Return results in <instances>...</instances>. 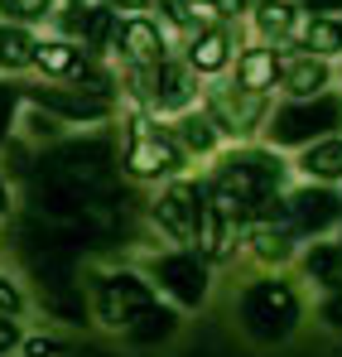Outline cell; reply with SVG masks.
I'll use <instances>...</instances> for the list:
<instances>
[{"mask_svg": "<svg viewBox=\"0 0 342 357\" xmlns=\"http://www.w3.org/2000/svg\"><path fill=\"white\" fill-rule=\"evenodd\" d=\"M285 160L275 150H231L217 165V174L208 183L212 198H222L227 208H236V218H261L265 208L280 203V183H285Z\"/></svg>", "mask_w": 342, "mask_h": 357, "instance_id": "cell-1", "label": "cell"}, {"mask_svg": "<svg viewBox=\"0 0 342 357\" xmlns=\"http://www.w3.org/2000/svg\"><path fill=\"white\" fill-rule=\"evenodd\" d=\"M338 126H342V97H333V92L309 97V102H285L275 116H265L270 150L275 145H313V140L333 135Z\"/></svg>", "mask_w": 342, "mask_h": 357, "instance_id": "cell-2", "label": "cell"}, {"mask_svg": "<svg viewBox=\"0 0 342 357\" xmlns=\"http://www.w3.org/2000/svg\"><path fill=\"white\" fill-rule=\"evenodd\" d=\"M188 165V155L178 150L169 126H155L150 116H135L125 126V169L135 178H173Z\"/></svg>", "mask_w": 342, "mask_h": 357, "instance_id": "cell-3", "label": "cell"}, {"mask_svg": "<svg viewBox=\"0 0 342 357\" xmlns=\"http://www.w3.org/2000/svg\"><path fill=\"white\" fill-rule=\"evenodd\" d=\"M241 319L256 338H285L294 328V319H299V299L285 280H261L241 299Z\"/></svg>", "mask_w": 342, "mask_h": 357, "instance_id": "cell-4", "label": "cell"}, {"mask_svg": "<svg viewBox=\"0 0 342 357\" xmlns=\"http://www.w3.org/2000/svg\"><path fill=\"white\" fill-rule=\"evenodd\" d=\"M265 92H251V87H212L208 92V121L217 126V135H231V140H246L265 126Z\"/></svg>", "mask_w": 342, "mask_h": 357, "instance_id": "cell-5", "label": "cell"}, {"mask_svg": "<svg viewBox=\"0 0 342 357\" xmlns=\"http://www.w3.org/2000/svg\"><path fill=\"white\" fill-rule=\"evenodd\" d=\"M285 218L294 237H323L342 222V193L328 183H304L285 198Z\"/></svg>", "mask_w": 342, "mask_h": 357, "instance_id": "cell-6", "label": "cell"}, {"mask_svg": "<svg viewBox=\"0 0 342 357\" xmlns=\"http://www.w3.org/2000/svg\"><path fill=\"white\" fill-rule=\"evenodd\" d=\"M193 97H198V82H193V73H188V63H173L164 59L160 68H145V102L155 107V112H188L193 107Z\"/></svg>", "mask_w": 342, "mask_h": 357, "instance_id": "cell-7", "label": "cell"}, {"mask_svg": "<svg viewBox=\"0 0 342 357\" xmlns=\"http://www.w3.org/2000/svg\"><path fill=\"white\" fill-rule=\"evenodd\" d=\"M198 208H203V188L188 183V178H173L169 188L155 198V222L173 241H193V232H198Z\"/></svg>", "mask_w": 342, "mask_h": 357, "instance_id": "cell-8", "label": "cell"}, {"mask_svg": "<svg viewBox=\"0 0 342 357\" xmlns=\"http://www.w3.org/2000/svg\"><path fill=\"white\" fill-rule=\"evenodd\" d=\"M155 280H160L178 304H203V295H208V266H203L198 251L160 256V261H155Z\"/></svg>", "mask_w": 342, "mask_h": 357, "instance_id": "cell-9", "label": "cell"}, {"mask_svg": "<svg viewBox=\"0 0 342 357\" xmlns=\"http://www.w3.org/2000/svg\"><path fill=\"white\" fill-rule=\"evenodd\" d=\"M29 102L54 112V116H68V121H102L111 112L107 97H87L77 87H29Z\"/></svg>", "mask_w": 342, "mask_h": 357, "instance_id": "cell-10", "label": "cell"}, {"mask_svg": "<svg viewBox=\"0 0 342 357\" xmlns=\"http://www.w3.org/2000/svg\"><path fill=\"white\" fill-rule=\"evenodd\" d=\"M328 82H333V68H328V59H313V54H299V59H289L280 68V92H285L289 102L323 97Z\"/></svg>", "mask_w": 342, "mask_h": 357, "instance_id": "cell-11", "label": "cell"}, {"mask_svg": "<svg viewBox=\"0 0 342 357\" xmlns=\"http://www.w3.org/2000/svg\"><path fill=\"white\" fill-rule=\"evenodd\" d=\"M116 44H121V54L135 63V68H160V63L169 59L160 24H150V20H140V15L125 20V24H116Z\"/></svg>", "mask_w": 342, "mask_h": 357, "instance_id": "cell-12", "label": "cell"}, {"mask_svg": "<svg viewBox=\"0 0 342 357\" xmlns=\"http://www.w3.org/2000/svg\"><path fill=\"white\" fill-rule=\"evenodd\" d=\"M193 241H198V256H208V261H222L231 251V241H236V218L222 213L208 198V188H203V208H198V232H193Z\"/></svg>", "mask_w": 342, "mask_h": 357, "instance_id": "cell-13", "label": "cell"}, {"mask_svg": "<svg viewBox=\"0 0 342 357\" xmlns=\"http://www.w3.org/2000/svg\"><path fill=\"white\" fill-rule=\"evenodd\" d=\"M231 49H236V39H231L227 29H198V34H193V44H188V73H193V77H198V73H203V77H212V73H222V68H227L231 63Z\"/></svg>", "mask_w": 342, "mask_h": 357, "instance_id": "cell-14", "label": "cell"}, {"mask_svg": "<svg viewBox=\"0 0 342 357\" xmlns=\"http://www.w3.org/2000/svg\"><path fill=\"white\" fill-rule=\"evenodd\" d=\"M299 169L309 174V183H342V135H323L313 145H304L299 155Z\"/></svg>", "mask_w": 342, "mask_h": 357, "instance_id": "cell-15", "label": "cell"}, {"mask_svg": "<svg viewBox=\"0 0 342 357\" xmlns=\"http://www.w3.org/2000/svg\"><path fill=\"white\" fill-rule=\"evenodd\" d=\"M169 135L178 140V150H183V155H212V150H217V140H222V135H217V126L208 121V112H193V107L173 116Z\"/></svg>", "mask_w": 342, "mask_h": 357, "instance_id": "cell-16", "label": "cell"}, {"mask_svg": "<svg viewBox=\"0 0 342 357\" xmlns=\"http://www.w3.org/2000/svg\"><path fill=\"white\" fill-rule=\"evenodd\" d=\"M280 49H246L241 59H236V87H251V92H270L275 82H280Z\"/></svg>", "mask_w": 342, "mask_h": 357, "instance_id": "cell-17", "label": "cell"}, {"mask_svg": "<svg viewBox=\"0 0 342 357\" xmlns=\"http://www.w3.org/2000/svg\"><path fill=\"white\" fill-rule=\"evenodd\" d=\"M34 63L44 73H54V77H77L87 68V54L72 39H44V44H34Z\"/></svg>", "mask_w": 342, "mask_h": 357, "instance_id": "cell-18", "label": "cell"}, {"mask_svg": "<svg viewBox=\"0 0 342 357\" xmlns=\"http://www.w3.org/2000/svg\"><path fill=\"white\" fill-rule=\"evenodd\" d=\"M304 271H309L323 290H342V246L313 241V246H309V256H304Z\"/></svg>", "mask_w": 342, "mask_h": 357, "instance_id": "cell-19", "label": "cell"}, {"mask_svg": "<svg viewBox=\"0 0 342 357\" xmlns=\"http://www.w3.org/2000/svg\"><path fill=\"white\" fill-rule=\"evenodd\" d=\"M342 49V10L338 15H313V24L304 29V54L313 59H328Z\"/></svg>", "mask_w": 342, "mask_h": 357, "instance_id": "cell-20", "label": "cell"}, {"mask_svg": "<svg viewBox=\"0 0 342 357\" xmlns=\"http://www.w3.org/2000/svg\"><path fill=\"white\" fill-rule=\"evenodd\" d=\"M34 44H39V39H29L20 24H5V20H0V68H5V73L29 68V63H34Z\"/></svg>", "mask_w": 342, "mask_h": 357, "instance_id": "cell-21", "label": "cell"}, {"mask_svg": "<svg viewBox=\"0 0 342 357\" xmlns=\"http://www.w3.org/2000/svg\"><path fill=\"white\" fill-rule=\"evenodd\" d=\"M256 24H261L265 39H285V34L299 29V10L289 0H261L256 5Z\"/></svg>", "mask_w": 342, "mask_h": 357, "instance_id": "cell-22", "label": "cell"}, {"mask_svg": "<svg viewBox=\"0 0 342 357\" xmlns=\"http://www.w3.org/2000/svg\"><path fill=\"white\" fill-rule=\"evenodd\" d=\"M49 15H54V0H0L5 24H34V20H49Z\"/></svg>", "mask_w": 342, "mask_h": 357, "instance_id": "cell-23", "label": "cell"}, {"mask_svg": "<svg viewBox=\"0 0 342 357\" xmlns=\"http://www.w3.org/2000/svg\"><path fill=\"white\" fill-rule=\"evenodd\" d=\"M164 10H169L173 24H183V29H198V20H203L212 5H198V0H164Z\"/></svg>", "mask_w": 342, "mask_h": 357, "instance_id": "cell-24", "label": "cell"}, {"mask_svg": "<svg viewBox=\"0 0 342 357\" xmlns=\"http://www.w3.org/2000/svg\"><path fill=\"white\" fill-rule=\"evenodd\" d=\"M20 309H24V295L0 275V319H20Z\"/></svg>", "mask_w": 342, "mask_h": 357, "instance_id": "cell-25", "label": "cell"}, {"mask_svg": "<svg viewBox=\"0 0 342 357\" xmlns=\"http://www.w3.org/2000/svg\"><path fill=\"white\" fill-rule=\"evenodd\" d=\"M15 97H20V92L0 82V140H5V130H10V112H15Z\"/></svg>", "mask_w": 342, "mask_h": 357, "instance_id": "cell-26", "label": "cell"}, {"mask_svg": "<svg viewBox=\"0 0 342 357\" xmlns=\"http://www.w3.org/2000/svg\"><path fill=\"white\" fill-rule=\"evenodd\" d=\"M323 319H328V324H342V290H328V299H323Z\"/></svg>", "mask_w": 342, "mask_h": 357, "instance_id": "cell-27", "label": "cell"}, {"mask_svg": "<svg viewBox=\"0 0 342 357\" xmlns=\"http://www.w3.org/2000/svg\"><path fill=\"white\" fill-rule=\"evenodd\" d=\"M20 343V328H15V319H0V353H10Z\"/></svg>", "mask_w": 342, "mask_h": 357, "instance_id": "cell-28", "label": "cell"}, {"mask_svg": "<svg viewBox=\"0 0 342 357\" xmlns=\"http://www.w3.org/2000/svg\"><path fill=\"white\" fill-rule=\"evenodd\" d=\"M212 10H217V15H241L246 0H212Z\"/></svg>", "mask_w": 342, "mask_h": 357, "instance_id": "cell-29", "label": "cell"}, {"mask_svg": "<svg viewBox=\"0 0 342 357\" xmlns=\"http://www.w3.org/2000/svg\"><path fill=\"white\" fill-rule=\"evenodd\" d=\"M304 5H313L318 15H338L342 10V0H304Z\"/></svg>", "mask_w": 342, "mask_h": 357, "instance_id": "cell-30", "label": "cell"}, {"mask_svg": "<svg viewBox=\"0 0 342 357\" xmlns=\"http://www.w3.org/2000/svg\"><path fill=\"white\" fill-rule=\"evenodd\" d=\"M5 213H10V183L0 178V218H5Z\"/></svg>", "mask_w": 342, "mask_h": 357, "instance_id": "cell-31", "label": "cell"}, {"mask_svg": "<svg viewBox=\"0 0 342 357\" xmlns=\"http://www.w3.org/2000/svg\"><path fill=\"white\" fill-rule=\"evenodd\" d=\"M116 5H125V10H145L150 0H116Z\"/></svg>", "mask_w": 342, "mask_h": 357, "instance_id": "cell-32", "label": "cell"}]
</instances>
